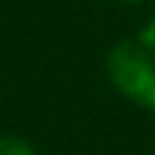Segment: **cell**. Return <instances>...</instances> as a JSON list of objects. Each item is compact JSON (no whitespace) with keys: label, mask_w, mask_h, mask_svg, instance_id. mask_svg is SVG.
I'll return each mask as SVG.
<instances>
[{"label":"cell","mask_w":155,"mask_h":155,"mask_svg":"<svg viewBox=\"0 0 155 155\" xmlns=\"http://www.w3.org/2000/svg\"><path fill=\"white\" fill-rule=\"evenodd\" d=\"M106 75L116 93L134 104H147L155 88V57L140 44L137 39H124L111 47L106 57Z\"/></svg>","instance_id":"cell-1"},{"label":"cell","mask_w":155,"mask_h":155,"mask_svg":"<svg viewBox=\"0 0 155 155\" xmlns=\"http://www.w3.org/2000/svg\"><path fill=\"white\" fill-rule=\"evenodd\" d=\"M0 155H39L34 142L18 134H3L0 137Z\"/></svg>","instance_id":"cell-2"},{"label":"cell","mask_w":155,"mask_h":155,"mask_svg":"<svg viewBox=\"0 0 155 155\" xmlns=\"http://www.w3.org/2000/svg\"><path fill=\"white\" fill-rule=\"evenodd\" d=\"M137 41H140V44H142L145 49H147L150 54L155 57V13L150 16V21L142 26V31L137 34Z\"/></svg>","instance_id":"cell-3"},{"label":"cell","mask_w":155,"mask_h":155,"mask_svg":"<svg viewBox=\"0 0 155 155\" xmlns=\"http://www.w3.org/2000/svg\"><path fill=\"white\" fill-rule=\"evenodd\" d=\"M145 106H147V109L155 114V88H153V93H150V98H147V104H145Z\"/></svg>","instance_id":"cell-4"},{"label":"cell","mask_w":155,"mask_h":155,"mask_svg":"<svg viewBox=\"0 0 155 155\" xmlns=\"http://www.w3.org/2000/svg\"><path fill=\"white\" fill-rule=\"evenodd\" d=\"M119 3H124V5H137V3H142V0H119Z\"/></svg>","instance_id":"cell-5"}]
</instances>
